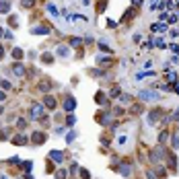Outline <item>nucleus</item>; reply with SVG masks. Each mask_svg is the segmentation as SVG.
Here are the masks:
<instances>
[{
  "label": "nucleus",
  "instance_id": "obj_1",
  "mask_svg": "<svg viewBox=\"0 0 179 179\" xmlns=\"http://www.w3.org/2000/svg\"><path fill=\"white\" fill-rule=\"evenodd\" d=\"M48 140V136H46V132H39L35 130L33 134H31V142H33V146H41V144Z\"/></svg>",
  "mask_w": 179,
  "mask_h": 179
},
{
  "label": "nucleus",
  "instance_id": "obj_2",
  "mask_svg": "<svg viewBox=\"0 0 179 179\" xmlns=\"http://www.w3.org/2000/svg\"><path fill=\"white\" fill-rule=\"evenodd\" d=\"M111 169H118L124 177H130V175H132V163H121V165L115 163V165H111Z\"/></svg>",
  "mask_w": 179,
  "mask_h": 179
},
{
  "label": "nucleus",
  "instance_id": "obj_3",
  "mask_svg": "<svg viewBox=\"0 0 179 179\" xmlns=\"http://www.w3.org/2000/svg\"><path fill=\"white\" fill-rule=\"evenodd\" d=\"M111 118H113V113H109V111H101V113H97V115H95V119L99 121V124H103V126H109Z\"/></svg>",
  "mask_w": 179,
  "mask_h": 179
},
{
  "label": "nucleus",
  "instance_id": "obj_4",
  "mask_svg": "<svg viewBox=\"0 0 179 179\" xmlns=\"http://www.w3.org/2000/svg\"><path fill=\"white\" fill-rule=\"evenodd\" d=\"M74 109H76V99H74L72 95H66V99H64V111L70 113V111H74Z\"/></svg>",
  "mask_w": 179,
  "mask_h": 179
},
{
  "label": "nucleus",
  "instance_id": "obj_5",
  "mask_svg": "<svg viewBox=\"0 0 179 179\" xmlns=\"http://www.w3.org/2000/svg\"><path fill=\"white\" fill-rule=\"evenodd\" d=\"M138 95H140V99H142V101H159V99H161L155 91H140Z\"/></svg>",
  "mask_w": 179,
  "mask_h": 179
},
{
  "label": "nucleus",
  "instance_id": "obj_6",
  "mask_svg": "<svg viewBox=\"0 0 179 179\" xmlns=\"http://www.w3.org/2000/svg\"><path fill=\"white\" fill-rule=\"evenodd\" d=\"M41 113H43V107H41V105H31V113H29V118L31 119H39V118H43V115H41Z\"/></svg>",
  "mask_w": 179,
  "mask_h": 179
},
{
  "label": "nucleus",
  "instance_id": "obj_7",
  "mask_svg": "<svg viewBox=\"0 0 179 179\" xmlns=\"http://www.w3.org/2000/svg\"><path fill=\"white\" fill-rule=\"evenodd\" d=\"M161 118H163V111H161V109H152V111L148 113V124H156Z\"/></svg>",
  "mask_w": 179,
  "mask_h": 179
},
{
  "label": "nucleus",
  "instance_id": "obj_8",
  "mask_svg": "<svg viewBox=\"0 0 179 179\" xmlns=\"http://www.w3.org/2000/svg\"><path fill=\"white\" fill-rule=\"evenodd\" d=\"M48 161H56V163H64V155L60 150H49L48 155Z\"/></svg>",
  "mask_w": 179,
  "mask_h": 179
},
{
  "label": "nucleus",
  "instance_id": "obj_9",
  "mask_svg": "<svg viewBox=\"0 0 179 179\" xmlns=\"http://www.w3.org/2000/svg\"><path fill=\"white\" fill-rule=\"evenodd\" d=\"M49 31H52V29H49V27H43V25H39V27H33V29H31L33 35H48Z\"/></svg>",
  "mask_w": 179,
  "mask_h": 179
},
{
  "label": "nucleus",
  "instance_id": "obj_10",
  "mask_svg": "<svg viewBox=\"0 0 179 179\" xmlns=\"http://www.w3.org/2000/svg\"><path fill=\"white\" fill-rule=\"evenodd\" d=\"M95 103L97 105H107V97H105V93H101V91H97L95 93Z\"/></svg>",
  "mask_w": 179,
  "mask_h": 179
},
{
  "label": "nucleus",
  "instance_id": "obj_11",
  "mask_svg": "<svg viewBox=\"0 0 179 179\" xmlns=\"http://www.w3.org/2000/svg\"><path fill=\"white\" fill-rule=\"evenodd\" d=\"M43 105H46V107H49V109H56V105H58V103H56V99H54L52 95H46V97H43Z\"/></svg>",
  "mask_w": 179,
  "mask_h": 179
},
{
  "label": "nucleus",
  "instance_id": "obj_12",
  "mask_svg": "<svg viewBox=\"0 0 179 179\" xmlns=\"http://www.w3.org/2000/svg\"><path fill=\"white\" fill-rule=\"evenodd\" d=\"M165 156H167V161H169V167L175 171V169H177V159H175V155H173V152H165Z\"/></svg>",
  "mask_w": 179,
  "mask_h": 179
},
{
  "label": "nucleus",
  "instance_id": "obj_13",
  "mask_svg": "<svg viewBox=\"0 0 179 179\" xmlns=\"http://www.w3.org/2000/svg\"><path fill=\"white\" fill-rule=\"evenodd\" d=\"M8 11H11V0H0V12L6 14Z\"/></svg>",
  "mask_w": 179,
  "mask_h": 179
},
{
  "label": "nucleus",
  "instance_id": "obj_14",
  "mask_svg": "<svg viewBox=\"0 0 179 179\" xmlns=\"http://www.w3.org/2000/svg\"><path fill=\"white\" fill-rule=\"evenodd\" d=\"M171 146H173L175 150L179 148V130H175V132H173V138H171Z\"/></svg>",
  "mask_w": 179,
  "mask_h": 179
},
{
  "label": "nucleus",
  "instance_id": "obj_15",
  "mask_svg": "<svg viewBox=\"0 0 179 179\" xmlns=\"http://www.w3.org/2000/svg\"><path fill=\"white\" fill-rule=\"evenodd\" d=\"M12 72H14L17 76H25V68H23V64H14V66H12Z\"/></svg>",
  "mask_w": 179,
  "mask_h": 179
},
{
  "label": "nucleus",
  "instance_id": "obj_16",
  "mask_svg": "<svg viewBox=\"0 0 179 179\" xmlns=\"http://www.w3.org/2000/svg\"><path fill=\"white\" fill-rule=\"evenodd\" d=\"M142 109H144V105L136 103V105H132V107H130V113H134V115H140V113H142Z\"/></svg>",
  "mask_w": 179,
  "mask_h": 179
},
{
  "label": "nucleus",
  "instance_id": "obj_17",
  "mask_svg": "<svg viewBox=\"0 0 179 179\" xmlns=\"http://www.w3.org/2000/svg\"><path fill=\"white\" fill-rule=\"evenodd\" d=\"M37 89H39V91H49V89H52V83H49V80H41V83L37 84Z\"/></svg>",
  "mask_w": 179,
  "mask_h": 179
},
{
  "label": "nucleus",
  "instance_id": "obj_18",
  "mask_svg": "<svg viewBox=\"0 0 179 179\" xmlns=\"http://www.w3.org/2000/svg\"><path fill=\"white\" fill-rule=\"evenodd\" d=\"M12 144H27V138H25L23 134H19V136L12 138Z\"/></svg>",
  "mask_w": 179,
  "mask_h": 179
},
{
  "label": "nucleus",
  "instance_id": "obj_19",
  "mask_svg": "<svg viewBox=\"0 0 179 179\" xmlns=\"http://www.w3.org/2000/svg\"><path fill=\"white\" fill-rule=\"evenodd\" d=\"M41 62H43V64H52V62H54V56H52V54H48V52H46V54L41 56Z\"/></svg>",
  "mask_w": 179,
  "mask_h": 179
},
{
  "label": "nucleus",
  "instance_id": "obj_20",
  "mask_svg": "<svg viewBox=\"0 0 179 179\" xmlns=\"http://www.w3.org/2000/svg\"><path fill=\"white\" fill-rule=\"evenodd\" d=\"M152 31H159V33H165V31H167V25H161V23H156V25H152Z\"/></svg>",
  "mask_w": 179,
  "mask_h": 179
},
{
  "label": "nucleus",
  "instance_id": "obj_21",
  "mask_svg": "<svg viewBox=\"0 0 179 179\" xmlns=\"http://www.w3.org/2000/svg\"><path fill=\"white\" fill-rule=\"evenodd\" d=\"M165 76H167V80H169L171 84H175V83H177V74H175V72H167Z\"/></svg>",
  "mask_w": 179,
  "mask_h": 179
},
{
  "label": "nucleus",
  "instance_id": "obj_22",
  "mask_svg": "<svg viewBox=\"0 0 179 179\" xmlns=\"http://www.w3.org/2000/svg\"><path fill=\"white\" fill-rule=\"evenodd\" d=\"M68 177V171L66 169H60V171H56V179H66Z\"/></svg>",
  "mask_w": 179,
  "mask_h": 179
},
{
  "label": "nucleus",
  "instance_id": "obj_23",
  "mask_svg": "<svg viewBox=\"0 0 179 179\" xmlns=\"http://www.w3.org/2000/svg\"><path fill=\"white\" fill-rule=\"evenodd\" d=\"M119 95H121V91H119V86H113V89H111V93H109V97H111V99H118Z\"/></svg>",
  "mask_w": 179,
  "mask_h": 179
},
{
  "label": "nucleus",
  "instance_id": "obj_24",
  "mask_svg": "<svg viewBox=\"0 0 179 179\" xmlns=\"http://www.w3.org/2000/svg\"><path fill=\"white\" fill-rule=\"evenodd\" d=\"M78 46H83V39H78V37H72V39H70V48H78Z\"/></svg>",
  "mask_w": 179,
  "mask_h": 179
},
{
  "label": "nucleus",
  "instance_id": "obj_25",
  "mask_svg": "<svg viewBox=\"0 0 179 179\" xmlns=\"http://www.w3.org/2000/svg\"><path fill=\"white\" fill-rule=\"evenodd\" d=\"M167 138H169V134H167V132H161V134H159V144L163 146V144L167 142Z\"/></svg>",
  "mask_w": 179,
  "mask_h": 179
},
{
  "label": "nucleus",
  "instance_id": "obj_26",
  "mask_svg": "<svg viewBox=\"0 0 179 179\" xmlns=\"http://www.w3.org/2000/svg\"><path fill=\"white\" fill-rule=\"evenodd\" d=\"M58 56H62V58L68 56V48L66 46H58Z\"/></svg>",
  "mask_w": 179,
  "mask_h": 179
},
{
  "label": "nucleus",
  "instance_id": "obj_27",
  "mask_svg": "<svg viewBox=\"0 0 179 179\" xmlns=\"http://www.w3.org/2000/svg\"><path fill=\"white\" fill-rule=\"evenodd\" d=\"M12 58H14V60H19V58H23V49H19V48H14V49H12Z\"/></svg>",
  "mask_w": 179,
  "mask_h": 179
},
{
  "label": "nucleus",
  "instance_id": "obj_28",
  "mask_svg": "<svg viewBox=\"0 0 179 179\" xmlns=\"http://www.w3.org/2000/svg\"><path fill=\"white\" fill-rule=\"evenodd\" d=\"M48 12L52 14V17H58V8H56L54 4H48Z\"/></svg>",
  "mask_w": 179,
  "mask_h": 179
},
{
  "label": "nucleus",
  "instance_id": "obj_29",
  "mask_svg": "<svg viewBox=\"0 0 179 179\" xmlns=\"http://www.w3.org/2000/svg\"><path fill=\"white\" fill-rule=\"evenodd\" d=\"M152 43H155L156 48H163V49L167 48V46H165V39H161V37H159V39H155V41H152Z\"/></svg>",
  "mask_w": 179,
  "mask_h": 179
},
{
  "label": "nucleus",
  "instance_id": "obj_30",
  "mask_svg": "<svg viewBox=\"0 0 179 179\" xmlns=\"http://www.w3.org/2000/svg\"><path fill=\"white\" fill-rule=\"evenodd\" d=\"M23 169L27 171V173H29V171L33 169V161H25V163H23Z\"/></svg>",
  "mask_w": 179,
  "mask_h": 179
},
{
  "label": "nucleus",
  "instance_id": "obj_31",
  "mask_svg": "<svg viewBox=\"0 0 179 179\" xmlns=\"http://www.w3.org/2000/svg\"><path fill=\"white\" fill-rule=\"evenodd\" d=\"M99 49H101V52H107V54H111V48H109L107 43H103V41L99 43Z\"/></svg>",
  "mask_w": 179,
  "mask_h": 179
},
{
  "label": "nucleus",
  "instance_id": "obj_32",
  "mask_svg": "<svg viewBox=\"0 0 179 179\" xmlns=\"http://www.w3.org/2000/svg\"><path fill=\"white\" fill-rule=\"evenodd\" d=\"M74 138H76V130H70V134H68V136H66V142L70 144L72 140H74Z\"/></svg>",
  "mask_w": 179,
  "mask_h": 179
},
{
  "label": "nucleus",
  "instance_id": "obj_33",
  "mask_svg": "<svg viewBox=\"0 0 179 179\" xmlns=\"http://www.w3.org/2000/svg\"><path fill=\"white\" fill-rule=\"evenodd\" d=\"M80 179H91V173L86 169H80Z\"/></svg>",
  "mask_w": 179,
  "mask_h": 179
},
{
  "label": "nucleus",
  "instance_id": "obj_34",
  "mask_svg": "<svg viewBox=\"0 0 179 179\" xmlns=\"http://www.w3.org/2000/svg\"><path fill=\"white\" fill-rule=\"evenodd\" d=\"M105 6H107V2L101 0V4H97V12H103V11H105Z\"/></svg>",
  "mask_w": 179,
  "mask_h": 179
},
{
  "label": "nucleus",
  "instance_id": "obj_35",
  "mask_svg": "<svg viewBox=\"0 0 179 179\" xmlns=\"http://www.w3.org/2000/svg\"><path fill=\"white\" fill-rule=\"evenodd\" d=\"M56 171V167L52 165V161H48V165H46V173H54Z\"/></svg>",
  "mask_w": 179,
  "mask_h": 179
},
{
  "label": "nucleus",
  "instance_id": "obj_36",
  "mask_svg": "<svg viewBox=\"0 0 179 179\" xmlns=\"http://www.w3.org/2000/svg\"><path fill=\"white\" fill-rule=\"evenodd\" d=\"M17 126H19V130H25L27 128V121L25 119H17Z\"/></svg>",
  "mask_w": 179,
  "mask_h": 179
},
{
  "label": "nucleus",
  "instance_id": "obj_37",
  "mask_svg": "<svg viewBox=\"0 0 179 179\" xmlns=\"http://www.w3.org/2000/svg\"><path fill=\"white\" fill-rule=\"evenodd\" d=\"M119 99H121V103H130V101H132L130 95H119Z\"/></svg>",
  "mask_w": 179,
  "mask_h": 179
},
{
  "label": "nucleus",
  "instance_id": "obj_38",
  "mask_svg": "<svg viewBox=\"0 0 179 179\" xmlns=\"http://www.w3.org/2000/svg\"><path fill=\"white\" fill-rule=\"evenodd\" d=\"M8 163H11V165H21V159H19V156H12Z\"/></svg>",
  "mask_w": 179,
  "mask_h": 179
},
{
  "label": "nucleus",
  "instance_id": "obj_39",
  "mask_svg": "<svg viewBox=\"0 0 179 179\" xmlns=\"http://www.w3.org/2000/svg\"><path fill=\"white\" fill-rule=\"evenodd\" d=\"M23 6L25 8H31L33 6V0H23Z\"/></svg>",
  "mask_w": 179,
  "mask_h": 179
},
{
  "label": "nucleus",
  "instance_id": "obj_40",
  "mask_svg": "<svg viewBox=\"0 0 179 179\" xmlns=\"http://www.w3.org/2000/svg\"><path fill=\"white\" fill-rule=\"evenodd\" d=\"M152 46H155V43H152V41H150V39H148V41H146V43H144L142 48H144V49H152Z\"/></svg>",
  "mask_w": 179,
  "mask_h": 179
},
{
  "label": "nucleus",
  "instance_id": "obj_41",
  "mask_svg": "<svg viewBox=\"0 0 179 179\" xmlns=\"http://www.w3.org/2000/svg\"><path fill=\"white\" fill-rule=\"evenodd\" d=\"M19 25V19L17 17H11V27H17Z\"/></svg>",
  "mask_w": 179,
  "mask_h": 179
},
{
  "label": "nucleus",
  "instance_id": "obj_42",
  "mask_svg": "<svg viewBox=\"0 0 179 179\" xmlns=\"http://www.w3.org/2000/svg\"><path fill=\"white\" fill-rule=\"evenodd\" d=\"M66 121H68V126H72V124L76 121V118H74V115H68V118H66Z\"/></svg>",
  "mask_w": 179,
  "mask_h": 179
},
{
  "label": "nucleus",
  "instance_id": "obj_43",
  "mask_svg": "<svg viewBox=\"0 0 179 179\" xmlns=\"http://www.w3.org/2000/svg\"><path fill=\"white\" fill-rule=\"evenodd\" d=\"M121 113H124V109H121V107H115V109H113V115H121Z\"/></svg>",
  "mask_w": 179,
  "mask_h": 179
},
{
  "label": "nucleus",
  "instance_id": "obj_44",
  "mask_svg": "<svg viewBox=\"0 0 179 179\" xmlns=\"http://www.w3.org/2000/svg\"><path fill=\"white\" fill-rule=\"evenodd\" d=\"M6 136H8V132H0V140H6Z\"/></svg>",
  "mask_w": 179,
  "mask_h": 179
},
{
  "label": "nucleus",
  "instance_id": "obj_45",
  "mask_svg": "<svg viewBox=\"0 0 179 179\" xmlns=\"http://www.w3.org/2000/svg\"><path fill=\"white\" fill-rule=\"evenodd\" d=\"M4 99H6V93H4V91H0V101H4Z\"/></svg>",
  "mask_w": 179,
  "mask_h": 179
},
{
  "label": "nucleus",
  "instance_id": "obj_46",
  "mask_svg": "<svg viewBox=\"0 0 179 179\" xmlns=\"http://www.w3.org/2000/svg\"><path fill=\"white\" fill-rule=\"evenodd\" d=\"M2 56H4V48H2V43H0V60H2Z\"/></svg>",
  "mask_w": 179,
  "mask_h": 179
},
{
  "label": "nucleus",
  "instance_id": "obj_47",
  "mask_svg": "<svg viewBox=\"0 0 179 179\" xmlns=\"http://www.w3.org/2000/svg\"><path fill=\"white\" fill-rule=\"evenodd\" d=\"M146 179H155V175H152V173L148 171V173H146Z\"/></svg>",
  "mask_w": 179,
  "mask_h": 179
},
{
  "label": "nucleus",
  "instance_id": "obj_48",
  "mask_svg": "<svg viewBox=\"0 0 179 179\" xmlns=\"http://www.w3.org/2000/svg\"><path fill=\"white\" fill-rule=\"evenodd\" d=\"M25 179H35V177H33L31 173H27V175H25Z\"/></svg>",
  "mask_w": 179,
  "mask_h": 179
},
{
  "label": "nucleus",
  "instance_id": "obj_49",
  "mask_svg": "<svg viewBox=\"0 0 179 179\" xmlns=\"http://www.w3.org/2000/svg\"><path fill=\"white\" fill-rule=\"evenodd\" d=\"M132 2H134L136 6H138V4H142V0H132Z\"/></svg>",
  "mask_w": 179,
  "mask_h": 179
},
{
  "label": "nucleus",
  "instance_id": "obj_50",
  "mask_svg": "<svg viewBox=\"0 0 179 179\" xmlns=\"http://www.w3.org/2000/svg\"><path fill=\"white\" fill-rule=\"evenodd\" d=\"M175 93H179V83H175Z\"/></svg>",
  "mask_w": 179,
  "mask_h": 179
},
{
  "label": "nucleus",
  "instance_id": "obj_51",
  "mask_svg": "<svg viewBox=\"0 0 179 179\" xmlns=\"http://www.w3.org/2000/svg\"><path fill=\"white\" fill-rule=\"evenodd\" d=\"M2 35H4V29H2V27H0V37H2Z\"/></svg>",
  "mask_w": 179,
  "mask_h": 179
},
{
  "label": "nucleus",
  "instance_id": "obj_52",
  "mask_svg": "<svg viewBox=\"0 0 179 179\" xmlns=\"http://www.w3.org/2000/svg\"><path fill=\"white\" fill-rule=\"evenodd\" d=\"M2 113H4V109H2V107H0V115H2Z\"/></svg>",
  "mask_w": 179,
  "mask_h": 179
},
{
  "label": "nucleus",
  "instance_id": "obj_53",
  "mask_svg": "<svg viewBox=\"0 0 179 179\" xmlns=\"http://www.w3.org/2000/svg\"><path fill=\"white\" fill-rule=\"evenodd\" d=\"M177 130H179V128H177Z\"/></svg>",
  "mask_w": 179,
  "mask_h": 179
}]
</instances>
